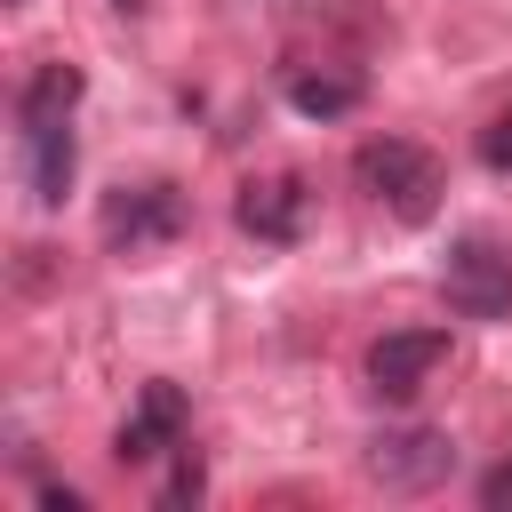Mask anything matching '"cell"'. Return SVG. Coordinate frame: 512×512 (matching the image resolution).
<instances>
[{
    "label": "cell",
    "mask_w": 512,
    "mask_h": 512,
    "mask_svg": "<svg viewBox=\"0 0 512 512\" xmlns=\"http://www.w3.org/2000/svg\"><path fill=\"white\" fill-rule=\"evenodd\" d=\"M352 176H360V192H368L376 208H392L400 224H432V216H440V192H448V168H440L424 144H408V136L360 144V152H352Z\"/></svg>",
    "instance_id": "cell-1"
},
{
    "label": "cell",
    "mask_w": 512,
    "mask_h": 512,
    "mask_svg": "<svg viewBox=\"0 0 512 512\" xmlns=\"http://www.w3.org/2000/svg\"><path fill=\"white\" fill-rule=\"evenodd\" d=\"M440 296H448L464 320H504V312H512V248H504V240H488V232L448 240Z\"/></svg>",
    "instance_id": "cell-2"
},
{
    "label": "cell",
    "mask_w": 512,
    "mask_h": 512,
    "mask_svg": "<svg viewBox=\"0 0 512 512\" xmlns=\"http://www.w3.org/2000/svg\"><path fill=\"white\" fill-rule=\"evenodd\" d=\"M448 472H456V440L432 432V424H392V432L368 440V480L392 488V496H424Z\"/></svg>",
    "instance_id": "cell-3"
},
{
    "label": "cell",
    "mask_w": 512,
    "mask_h": 512,
    "mask_svg": "<svg viewBox=\"0 0 512 512\" xmlns=\"http://www.w3.org/2000/svg\"><path fill=\"white\" fill-rule=\"evenodd\" d=\"M184 232V192L176 184H120L112 200H104V240L120 248V256H152V248H168Z\"/></svg>",
    "instance_id": "cell-4"
},
{
    "label": "cell",
    "mask_w": 512,
    "mask_h": 512,
    "mask_svg": "<svg viewBox=\"0 0 512 512\" xmlns=\"http://www.w3.org/2000/svg\"><path fill=\"white\" fill-rule=\"evenodd\" d=\"M440 368H448V336L440 328H392V336L368 344V392L376 400H416Z\"/></svg>",
    "instance_id": "cell-5"
},
{
    "label": "cell",
    "mask_w": 512,
    "mask_h": 512,
    "mask_svg": "<svg viewBox=\"0 0 512 512\" xmlns=\"http://www.w3.org/2000/svg\"><path fill=\"white\" fill-rule=\"evenodd\" d=\"M184 432H192V400L176 384H144L136 408H128V424H120V440H112V456L120 464H160V456L184 448Z\"/></svg>",
    "instance_id": "cell-6"
},
{
    "label": "cell",
    "mask_w": 512,
    "mask_h": 512,
    "mask_svg": "<svg viewBox=\"0 0 512 512\" xmlns=\"http://www.w3.org/2000/svg\"><path fill=\"white\" fill-rule=\"evenodd\" d=\"M232 216H240V232L288 248V240L304 232V176H248L240 200H232Z\"/></svg>",
    "instance_id": "cell-7"
},
{
    "label": "cell",
    "mask_w": 512,
    "mask_h": 512,
    "mask_svg": "<svg viewBox=\"0 0 512 512\" xmlns=\"http://www.w3.org/2000/svg\"><path fill=\"white\" fill-rule=\"evenodd\" d=\"M72 168H80V144H72V120H32L24 128V184L40 208H56L72 192Z\"/></svg>",
    "instance_id": "cell-8"
},
{
    "label": "cell",
    "mask_w": 512,
    "mask_h": 512,
    "mask_svg": "<svg viewBox=\"0 0 512 512\" xmlns=\"http://www.w3.org/2000/svg\"><path fill=\"white\" fill-rule=\"evenodd\" d=\"M288 104L304 120H344L360 104V72H344V64H296L288 72Z\"/></svg>",
    "instance_id": "cell-9"
},
{
    "label": "cell",
    "mask_w": 512,
    "mask_h": 512,
    "mask_svg": "<svg viewBox=\"0 0 512 512\" xmlns=\"http://www.w3.org/2000/svg\"><path fill=\"white\" fill-rule=\"evenodd\" d=\"M80 88H88V80H80V64H64V56H56V64H40V72L16 88V128H32V120H72Z\"/></svg>",
    "instance_id": "cell-10"
},
{
    "label": "cell",
    "mask_w": 512,
    "mask_h": 512,
    "mask_svg": "<svg viewBox=\"0 0 512 512\" xmlns=\"http://www.w3.org/2000/svg\"><path fill=\"white\" fill-rule=\"evenodd\" d=\"M200 488H208V472H200V456H192V448H176V472L160 480V504H200Z\"/></svg>",
    "instance_id": "cell-11"
},
{
    "label": "cell",
    "mask_w": 512,
    "mask_h": 512,
    "mask_svg": "<svg viewBox=\"0 0 512 512\" xmlns=\"http://www.w3.org/2000/svg\"><path fill=\"white\" fill-rule=\"evenodd\" d=\"M480 160H488L496 176H512V112H496V120L480 128Z\"/></svg>",
    "instance_id": "cell-12"
},
{
    "label": "cell",
    "mask_w": 512,
    "mask_h": 512,
    "mask_svg": "<svg viewBox=\"0 0 512 512\" xmlns=\"http://www.w3.org/2000/svg\"><path fill=\"white\" fill-rule=\"evenodd\" d=\"M480 504H488V512H512V456H504V464L480 480Z\"/></svg>",
    "instance_id": "cell-13"
},
{
    "label": "cell",
    "mask_w": 512,
    "mask_h": 512,
    "mask_svg": "<svg viewBox=\"0 0 512 512\" xmlns=\"http://www.w3.org/2000/svg\"><path fill=\"white\" fill-rule=\"evenodd\" d=\"M120 8H144V0H120Z\"/></svg>",
    "instance_id": "cell-14"
}]
</instances>
